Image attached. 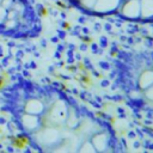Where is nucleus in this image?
I'll use <instances>...</instances> for the list:
<instances>
[{
	"label": "nucleus",
	"mask_w": 153,
	"mask_h": 153,
	"mask_svg": "<svg viewBox=\"0 0 153 153\" xmlns=\"http://www.w3.org/2000/svg\"><path fill=\"white\" fill-rule=\"evenodd\" d=\"M117 8L121 16L128 19L140 18V0H123Z\"/></svg>",
	"instance_id": "7ed1b4c3"
},
{
	"label": "nucleus",
	"mask_w": 153,
	"mask_h": 153,
	"mask_svg": "<svg viewBox=\"0 0 153 153\" xmlns=\"http://www.w3.org/2000/svg\"><path fill=\"white\" fill-rule=\"evenodd\" d=\"M142 92H144L145 98L148 99L149 102H152V103H153V85H151L148 88H146V90L142 91Z\"/></svg>",
	"instance_id": "6e6552de"
},
{
	"label": "nucleus",
	"mask_w": 153,
	"mask_h": 153,
	"mask_svg": "<svg viewBox=\"0 0 153 153\" xmlns=\"http://www.w3.org/2000/svg\"><path fill=\"white\" fill-rule=\"evenodd\" d=\"M121 3V0H97L93 8L97 11V12H110L115 8H117L119 5Z\"/></svg>",
	"instance_id": "20e7f679"
},
{
	"label": "nucleus",
	"mask_w": 153,
	"mask_h": 153,
	"mask_svg": "<svg viewBox=\"0 0 153 153\" xmlns=\"http://www.w3.org/2000/svg\"><path fill=\"white\" fill-rule=\"evenodd\" d=\"M84 151H88V152H95L96 149L93 148V146H92V144L91 142H86V144H84L81 147H80V152H84Z\"/></svg>",
	"instance_id": "9d476101"
},
{
	"label": "nucleus",
	"mask_w": 153,
	"mask_h": 153,
	"mask_svg": "<svg viewBox=\"0 0 153 153\" xmlns=\"http://www.w3.org/2000/svg\"><path fill=\"white\" fill-rule=\"evenodd\" d=\"M153 17V0H140V18Z\"/></svg>",
	"instance_id": "0eeeda50"
},
{
	"label": "nucleus",
	"mask_w": 153,
	"mask_h": 153,
	"mask_svg": "<svg viewBox=\"0 0 153 153\" xmlns=\"http://www.w3.org/2000/svg\"><path fill=\"white\" fill-rule=\"evenodd\" d=\"M97 0H80V4L84 6V7H90V8H93L95 4H96Z\"/></svg>",
	"instance_id": "1a4fd4ad"
},
{
	"label": "nucleus",
	"mask_w": 153,
	"mask_h": 153,
	"mask_svg": "<svg viewBox=\"0 0 153 153\" xmlns=\"http://www.w3.org/2000/svg\"><path fill=\"white\" fill-rule=\"evenodd\" d=\"M0 110L34 148L59 151L67 147L63 129L71 110L55 93L13 76L0 87Z\"/></svg>",
	"instance_id": "f257e3e1"
},
{
	"label": "nucleus",
	"mask_w": 153,
	"mask_h": 153,
	"mask_svg": "<svg viewBox=\"0 0 153 153\" xmlns=\"http://www.w3.org/2000/svg\"><path fill=\"white\" fill-rule=\"evenodd\" d=\"M108 142H109V138L105 133H98V134L93 135L91 139V144H92L93 148L98 152H103L107 148Z\"/></svg>",
	"instance_id": "423d86ee"
},
{
	"label": "nucleus",
	"mask_w": 153,
	"mask_h": 153,
	"mask_svg": "<svg viewBox=\"0 0 153 153\" xmlns=\"http://www.w3.org/2000/svg\"><path fill=\"white\" fill-rule=\"evenodd\" d=\"M151 85H153V69H145L139 75L138 86L141 91H145Z\"/></svg>",
	"instance_id": "39448f33"
},
{
	"label": "nucleus",
	"mask_w": 153,
	"mask_h": 153,
	"mask_svg": "<svg viewBox=\"0 0 153 153\" xmlns=\"http://www.w3.org/2000/svg\"><path fill=\"white\" fill-rule=\"evenodd\" d=\"M40 29L29 0H0V38L24 40Z\"/></svg>",
	"instance_id": "f03ea898"
}]
</instances>
